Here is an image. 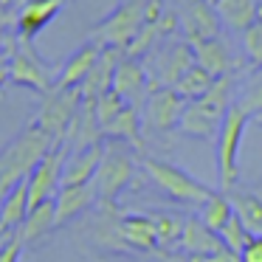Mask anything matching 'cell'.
<instances>
[{"label":"cell","instance_id":"obj_11","mask_svg":"<svg viewBox=\"0 0 262 262\" xmlns=\"http://www.w3.org/2000/svg\"><path fill=\"white\" fill-rule=\"evenodd\" d=\"M183 107H186V99L175 88H152L147 102H144V119L152 130L166 133L181 124Z\"/></svg>","mask_w":262,"mask_h":262},{"label":"cell","instance_id":"obj_26","mask_svg":"<svg viewBox=\"0 0 262 262\" xmlns=\"http://www.w3.org/2000/svg\"><path fill=\"white\" fill-rule=\"evenodd\" d=\"M152 220H155V231H158V248H166V251L181 248L189 217L172 214V211H158V214H152Z\"/></svg>","mask_w":262,"mask_h":262},{"label":"cell","instance_id":"obj_37","mask_svg":"<svg viewBox=\"0 0 262 262\" xmlns=\"http://www.w3.org/2000/svg\"><path fill=\"white\" fill-rule=\"evenodd\" d=\"M12 82V74H9V54H0V93L3 88Z\"/></svg>","mask_w":262,"mask_h":262},{"label":"cell","instance_id":"obj_6","mask_svg":"<svg viewBox=\"0 0 262 262\" xmlns=\"http://www.w3.org/2000/svg\"><path fill=\"white\" fill-rule=\"evenodd\" d=\"M82 104H85V93L82 88H54L40 104V113L34 116V124L46 130L54 141H65L71 124L76 121Z\"/></svg>","mask_w":262,"mask_h":262},{"label":"cell","instance_id":"obj_29","mask_svg":"<svg viewBox=\"0 0 262 262\" xmlns=\"http://www.w3.org/2000/svg\"><path fill=\"white\" fill-rule=\"evenodd\" d=\"M231 203H234L237 217L243 220V226L248 228V234L262 237V198L245 192V194H234Z\"/></svg>","mask_w":262,"mask_h":262},{"label":"cell","instance_id":"obj_25","mask_svg":"<svg viewBox=\"0 0 262 262\" xmlns=\"http://www.w3.org/2000/svg\"><path fill=\"white\" fill-rule=\"evenodd\" d=\"M51 228H57V200H48V203L31 209L17 234H20V239L29 245V243H37L40 237H46Z\"/></svg>","mask_w":262,"mask_h":262},{"label":"cell","instance_id":"obj_34","mask_svg":"<svg viewBox=\"0 0 262 262\" xmlns=\"http://www.w3.org/2000/svg\"><path fill=\"white\" fill-rule=\"evenodd\" d=\"M239 262H262V237H251L239 251Z\"/></svg>","mask_w":262,"mask_h":262},{"label":"cell","instance_id":"obj_1","mask_svg":"<svg viewBox=\"0 0 262 262\" xmlns=\"http://www.w3.org/2000/svg\"><path fill=\"white\" fill-rule=\"evenodd\" d=\"M54 144L57 141L46 130H40L34 124V119H31L12 144H6L0 149V189L9 192L17 181L29 178L37 169V164L51 152Z\"/></svg>","mask_w":262,"mask_h":262},{"label":"cell","instance_id":"obj_19","mask_svg":"<svg viewBox=\"0 0 262 262\" xmlns=\"http://www.w3.org/2000/svg\"><path fill=\"white\" fill-rule=\"evenodd\" d=\"M104 48H99L96 42H85L79 51H74L68 59H65L62 71H59L57 88H82L88 79V74L93 71V65L99 62Z\"/></svg>","mask_w":262,"mask_h":262},{"label":"cell","instance_id":"obj_31","mask_svg":"<svg viewBox=\"0 0 262 262\" xmlns=\"http://www.w3.org/2000/svg\"><path fill=\"white\" fill-rule=\"evenodd\" d=\"M127 99L124 96H119L116 91H110V93H104L102 99L96 102V119H99V127H102V133H104V127L110 124V121L116 119V116L121 113V110L127 107Z\"/></svg>","mask_w":262,"mask_h":262},{"label":"cell","instance_id":"obj_8","mask_svg":"<svg viewBox=\"0 0 262 262\" xmlns=\"http://www.w3.org/2000/svg\"><path fill=\"white\" fill-rule=\"evenodd\" d=\"M9 74H12V85L31 88L42 96H48L59 79V74H54V68L42 62L40 54L34 51V46L26 40H17L14 51L9 54Z\"/></svg>","mask_w":262,"mask_h":262},{"label":"cell","instance_id":"obj_4","mask_svg":"<svg viewBox=\"0 0 262 262\" xmlns=\"http://www.w3.org/2000/svg\"><path fill=\"white\" fill-rule=\"evenodd\" d=\"M248 119L251 116L237 102L231 104V110L223 119L220 136H217V181H220L223 194L234 192V183L239 178V147H243V136H245Z\"/></svg>","mask_w":262,"mask_h":262},{"label":"cell","instance_id":"obj_18","mask_svg":"<svg viewBox=\"0 0 262 262\" xmlns=\"http://www.w3.org/2000/svg\"><path fill=\"white\" fill-rule=\"evenodd\" d=\"M124 59L121 51H113V48H104L99 62L93 65V71L88 74L85 85H82V93H85V102H99L104 93L113 91V79H116V68Z\"/></svg>","mask_w":262,"mask_h":262},{"label":"cell","instance_id":"obj_10","mask_svg":"<svg viewBox=\"0 0 262 262\" xmlns=\"http://www.w3.org/2000/svg\"><path fill=\"white\" fill-rule=\"evenodd\" d=\"M178 17H181L183 37L192 46H198L203 40H214L223 26L211 0H183V9L178 12Z\"/></svg>","mask_w":262,"mask_h":262},{"label":"cell","instance_id":"obj_21","mask_svg":"<svg viewBox=\"0 0 262 262\" xmlns=\"http://www.w3.org/2000/svg\"><path fill=\"white\" fill-rule=\"evenodd\" d=\"M93 200H99L96 183H79V186H62L57 194V228L71 223L74 217H79L82 211H88L93 206Z\"/></svg>","mask_w":262,"mask_h":262},{"label":"cell","instance_id":"obj_14","mask_svg":"<svg viewBox=\"0 0 262 262\" xmlns=\"http://www.w3.org/2000/svg\"><path fill=\"white\" fill-rule=\"evenodd\" d=\"M104 149H107V141L91 144L85 149H76V152L68 155L62 169V186H79V183H93L96 181V172L102 166Z\"/></svg>","mask_w":262,"mask_h":262},{"label":"cell","instance_id":"obj_9","mask_svg":"<svg viewBox=\"0 0 262 262\" xmlns=\"http://www.w3.org/2000/svg\"><path fill=\"white\" fill-rule=\"evenodd\" d=\"M71 149L65 147V141L54 144L51 152L37 164V169L29 175V189H31V209L48 203V200H57L59 189H62V169L65 161H68Z\"/></svg>","mask_w":262,"mask_h":262},{"label":"cell","instance_id":"obj_39","mask_svg":"<svg viewBox=\"0 0 262 262\" xmlns=\"http://www.w3.org/2000/svg\"><path fill=\"white\" fill-rule=\"evenodd\" d=\"M211 3H214V0H211Z\"/></svg>","mask_w":262,"mask_h":262},{"label":"cell","instance_id":"obj_27","mask_svg":"<svg viewBox=\"0 0 262 262\" xmlns=\"http://www.w3.org/2000/svg\"><path fill=\"white\" fill-rule=\"evenodd\" d=\"M214 82H217V76H214V74H209L206 68H200V65L194 62L192 68H189L186 74H183V79L175 85V91L181 93V96L186 99V102H198V99H203L206 93H209L211 88H214Z\"/></svg>","mask_w":262,"mask_h":262},{"label":"cell","instance_id":"obj_28","mask_svg":"<svg viewBox=\"0 0 262 262\" xmlns=\"http://www.w3.org/2000/svg\"><path fill=\"white\" fill-rule=\"evenodd\" d=\"M198 217H200V220H203L214 234H220L223 228H226V223L234 217V203H231V198H228V194H223V192H214V194H211V200H206V203L200 206V214H198Z\"/></svg>","mask_w":262,"mask_h":262},{"label":"cell","instance_id":"obj_22","mask_svg":"<svg viewBox=\"0 0 262 262\" xmlns=\"http://www.w3.org/2000/svg\"><path fill=\"white\" fill-rule=\"evenodd\" d=\"M194 59H198L200 68H206L209 74H214L217 79H220V76H228L234 68H237L231 51H228V46L220 40V37L198 42V46H194Z\"/></svg>","mask_w":262,"mask_h":262},{"label":"cell","instance_id":"obj_35","mask_svg":"<svg viewBox=\"0 0 262 262\" xmlns=\"http://www.w3.org/2000/svg\"><path fill=\"white\" fill-rule=\"evenodd\" d=\"M23 239H20V234H14L12 239L6 243V248L0 251V262H20V254H23Z\"/></svg>","mask_w":262,"mask_h":262},{"label":"cell","instance_id":"obj_15","mask_svg":"<svg viewBox=\"0 0 262 262\" xmlns=\"http://www.w3.org/2000/svg\"><path fill=\"white\" fill-rule=\"evenodd\" d=\"M220 248H223L220 234L211 231L200 217H189L186 231H183V239H181L183 254H186L189 259H194V262H203V259H209V256H214Z\"/></svg>","mask_w":262,"mask_h":262},{"label":"cell","instance_id":"obj_12","mask_svg":"<svg viewBox=\"0 0 262 262\" xmlns=\"http://www.w3.org/2000/svg\"><path fill=\"white\" fill-rule=\"evenodd\" d=\"M65 3H68V0H26L23 6L17 9V20H14L17 37L26 42H31L59 12H62Z\"/></svg>","mask_w":262,"mask_h":262},{"label":"cell","instance_id":"obj_20","mask_svg":"<svg viewBox=\"0 0 262 262\" xmlns=\"http://www.w3.org/2000/svg\"><path fill=\"white\" fill-rule=\"evenodd\" d=\"M194 62H198V59H194V46L192 42H172V46L164 51L161 62H158L161 65L158 88H175Z\"/></svg>","mask_w":262,"mask_h":262},{"label":"cell","instance_id":"obj_30","mask_svg":"<svg viewBox=\"0 0 262 262\" xmlns=\"http://www.w3.org/2000/svg\"><path fill=\"white\" fill-rule=\"evenodd\" d=\"M237 104L245 110V113L251 116V119H256V116H262V71L254 76V79L248 82V85L243 88V93H239Z\"/></svg>","mask_w":262,"mask_h":262},{"label":"cell","instance_id":"obj_2","mask_svg":"<svg viewBox=\"0 0 262 262\" xmlns=\"http://www.w3.org/2000/svg\"><path fill=\"white\" fill-rule=\"evenodd\" d=\"M231 82L234 76H220L214 82L209 93L198 102H189L183 107V116H181V124L178 130L183 136H192V138H217L220 136V127H223V119L226 113L231 110Z\"/></svg>","mask_w":262,"mask_h":262},{"label":"cell","instance_id":"obj_24","mask_svg":"<svg viewBox=\"0 0 262 262\" xmlns=\"http://www.w3.org/2000/svg\"><path fill=\"white\" fill-rule=\"evenodd\" d=\"M104 138L107 141H124L130 147H141V119H138V107L127 104L107 127H104Z\"/></svg>","mask_w":262,"mask_h":262},{"label":"cell","instance_id":"obj_7","mask_svg":"<svg viewBox=\"0 0 262 262\" xmlns=\"http://www.w3.org/2000/svg\"><path fill=\"white\" fill-rule=\"evenodd\" d=\"M144 169L149 172L155 183L169 194L172 200L178 203H186V206H203L206 200H211V189L206 183H200L198 178H192L189 172H183L181 166L169 164V161H158V158H147L144 161Z\"/></svg>","mask_w":262,"mask_h":262},{"label":"cell","instance_id":"obj_17","mask_svg":"<svg viewBox=\"0 0 262 262\" xmlns=\"http://www.w3.org/2000/svg\"><path fill=\"white\" fill-rule=\"evenodd\" d=\"M119 243L121 248L155 251L158 248V231H155L152 214H124L119 220Z\"/></svg>","mask_w":262,"mask_h":262},{"label":"cell","instance_id":"obj_32","mask_svg":"<svg viewBox=\"0 0 262 262\" xmlns=\"http://www.w3.org/2000/svg\"><path fill=\"white\" fill-rule=\"evenodd\" d=\"M251 237H254V234H248V228L243 226V220L237 217V211H234V217L226 223V228L220 231L223 245H226V248H231V251H237V254L245 248V243H248Z\"/></svg>","mask_w":262,"mask_h":262},{"label":"cell","instance_id":"obj_38","mask_svg":"<svg viewBox=\"0 0 262 262\" xmlns=\"http://www.w3.org/2000/svg\"><path fill=\"white\" fill-rule=\"evenodd\" d=\"M3 198H6V192H3V189H0V203H3Z\"/></svg>","mask_w":262,"mask_h":262},{"label":"cell","instance_id":"obj_33","mask_svg":"<svg viewBox=\"0 0 262 262\" xmlns=\"http://www.w3.org/2000/svg\"><path fill=\"white\" fill-rule=\"evenodd\" d=\"M243 48L248 54L251 65L262 71V23H254L248 31H243Z\"/></svg>","mask_w":262,"mask_h":262},{"label":"cell","instance_id":"obj_23","mask_svg":"<svg viewBox=\"0 0 262 262\" xmlns=\"http://www.w3.org/2000/svg\"><path fill=\"white\" fill-rule=\"evenodd\" d=\"M259 0H214V12L220 23L231 31H248L256 23Z\"/></svg>","mask_w":262,"mask_h":262},{"label":"cell","instance_id":"obj_16","mask_svg":"<svg viewBox=\"0 0 262 262\" xmlns=\"http://www.w3.org/2000/svg\"><path fill=\"white\" fill-rule=\"evenodd\" d=\"M29 211H31V189H29V178H23L9 189L3 203H0V231L17 234L26 217H29Z\"/></svg>","mask_w":262,"mask_h":262},{"label":"cell","instance_id":"obj_13","mask_svg":"<svg viewBox=\"0 0 262 262\" xmlns=\"http://www.w3.org/2000/svg\"><path fill=\"white\" fill-rule=\"evenodd\" d=\"M113 91L119 96H124L133 107H138L141 102H147L152 82L147 79V68L141 65V59L124 57L116 68V79H113Z\"/></svg>","mask_w":262,"mask_h":262},{"label":"cell","instance_id":"obj_5","mask_svg":"<svg viewBox=\"0 0 262 262\" xmlns=\"http://www.w3.org/2000/svg\"><path fill=\"white\" fill-rule=\"evenodd\" d=\"M133 175H136V161L130 155V144L124 141H107V149H104L102 166L96 172V194L99 203L104 209H116V200L119 194L130 186Z\"/></svg>","mask_w":262,"mask_h":262},{"label":"cell","instance_id":"obj_36","mask_svg":"<svg viewBox=\"0 0 262 262\" xmlns=\"http://www.w3.org/2000/svg\"><path fill=\"white\" fill-rule=\"evenodd\" d=\"M203 262H239V254H237V251H231V248H226V245H223V248L217 251L214 256H209V259H203Z\"/></svg>","mask_w":262,"mask_h":262},{"label":"cell","instance_id":"obj_3","mask_svg":"<svg viewBox=\"0 0 262 262\" xmlns=\"http://www.w3.org/2000/svg\"><path fill=\"white\" fill-rule=\"evenodd\" d=\"M144 12H147V0H124L91 31V42H96L99 48L127 54V48L144 29Z\"/></svg>","mask_w":262,"mask_h":262}]
</instances>
